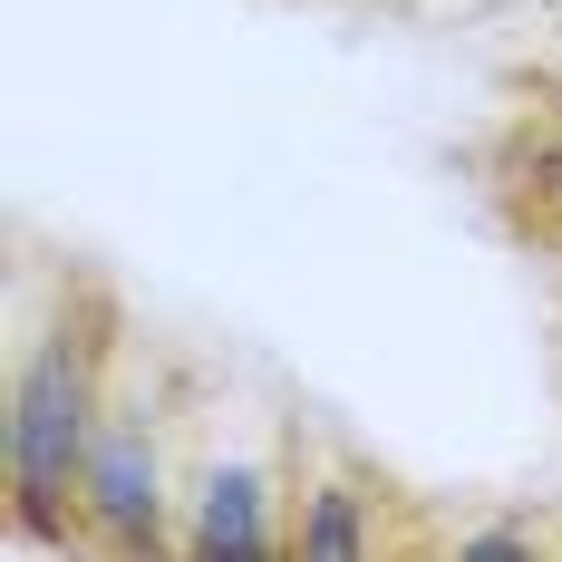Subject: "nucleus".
<instances>
[{"label":"nucleus","instance_id":"obj_1","mask_svg":"<svg viewBox=\"0 0 562 562\" xmlns=\"http://www.w3.org/2000/svg\"><path fill=\"white\" fill-rule=\"evenodd\" d=\"M126 311L98 281H68L58 321L30 339L20 379H10V427H0V485H10V543L30 553H68L88 543L78 524V485H88V456L108 427V369Z\"/></svg>","mask_w":562,"mask_h":562},{"label":"nucleus","instance_id":"obj_2","mask_svg":"<svg viewBox=\"0 0 562 562\" xmlns=\"http://www.w3.org/2000/svg\"><path fill=\"white\" fill-rule=\"evenodd\" d=\"M78 524H88V553H184V533H166V465L146 417L108 407L88 485H78Z\"/></svg>","mask_w":562,"mask_h":562},{"label":"nucleus","instance_id":"obj_3","mask_svg":"<svg viewBox=\"0 0 562 562\" xmlns=\"http://www.w3.org/2000/svg\"><path fill=\"white\" fill-rule=\"evenodd\" d=\"M485 175H495V204H505V224L524 233L533 252H562V116L524 108L505 136H495Z\"/></svg>","mask_w":562,"mask_h":562},{"label":"nucleus","instance_id":"obj_4","mask_svg":"<svg viewBox=\"0 0 562 562\" xmlns=\"http://www.w3.org/2000/svg\"><path fill=\"white\" fill-rule=\"evenodd\" d=\"M272 505H291V495H272L262 465H214L204 495H194V524H184V553L194 562H272L281 553Z\"/></svg>","mask_w":562,"mask_h":562},{"label":"nucleus","instance_id":"obj_5","mask_svg":"<svg viewBox=\"0 0 562 562\" xmlns=\"http://www.w3.org/2000/svg\"><path fill=\"white\" fill-rule=\"evenodd\" d=\"M389 495V485H379ZM379 495H369V475L359 465H339V475H321V485H301L291 495V524H281V553L291 562H369L389 533H379Z\"/></svg>","mask_w":562,"mask_h":562},{"label":"nucleus","instance_id":"obj_6","mask_svg":"<svg viewBox=\"0 0 562 562\" xmlns=\"http://www.w3.org/2000/svg\"><path fill=\"white\" fill-rule=\"evenodd\" d=\"M505 553H553L543 524H485V533H456V562H505Z\"/></svg>","mask_w":562,"mask_h":562},{"label":"nucleus","instance_id":"obj_7","mask_svg":"<svg viewBox=\"0 0 562 562\" xmlns=\"http://www.w3.org/2000/svg\"><path fill=\"white\" fill-rule=\"evenodd\" d=\"M524 108L562 116V58H553V68H533V78H524Z\"/></svg>","mask_w":562,"mask_h":562}]
</instances>
